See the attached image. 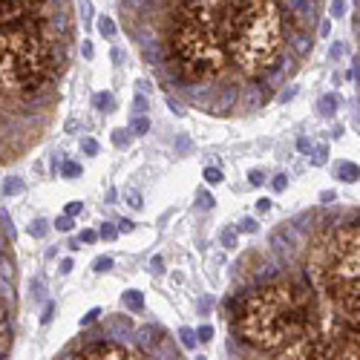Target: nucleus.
<instances>
[{
  "mask_svg": "<svg viewBox=\"0 0 360 360\" xmlns=\"http://www.w3.org/2000/svg\"><path fill=\"white\" fill-rule=\"evenodd\" d=\"M239 260L230 360H360V211H311Z\"/></svg>",
  "mask_w": 360,
  "mask_h": 360,
  "instance_id": "f257e3e1",
  "label": "nucleus"
},
{
  "mask_svg": "<svg viewBox=\"0 0 360 360\" xmlns=\"http://www.w3.org/2000/svg\"><path fill=\"white\" fill-rule=\"evenodd\" d=\"M52 360H187L176 337L162 323H138L130 314H113L95 326L81 328L78 337Z\"/></svg>",
  "mask_w": 360,
  "mask_h": 360,
  "instance_id": "f03ea898",
  "label": "nucleus"
},
{
  "mask_svg": "<svg viewBox=\"0 0 360 360\" xmlns=\"http://www.w3.org/2000/svg\"><path fill=\"white\" fill-rule=\"evenodd\" d=\"M15 314H17L15 268H12L9 257L0 254V360H9V352L15 346Z\"/></svg>",
  "mask_w": 360,
  "mask_h": 360,
  "instance_id": "7ed1b4c3",
  "label": "nucleus"
},
{
  "mask_svg": "<svg viewBox=\"0 0 360 360\" xmlns=\"http://www.w3.org/2000/svg\"><path fill=\"white\" fill-rule=\"evenodd\" d=\"M334 173H337V179L346 181V184H352V181L360 179V164H352V162H337L334 167Z\"/></svg>",
  "mask_w": 360,
  "mask_h": 360,
  "instance_id": "20e7f679",
  "label": "nucleus"
},
{
  "mask_svg": "<svg viewBox=\"0 0 360 360\" xmlns=\"http://www.w3.org/2000/svg\"><path fill=\"white\" fill-rule=\"evenodd\" d=\"M337 107H340V95L337 92H328V95L320 98V115H326V118H331L337 113Z\"/></svg>",
  "mask_w": 360,
  "mask_h": 360,
  "instance_id": "39448f33",
  "label": "nucleus"
},
{
  "mask_svg": "<svg viewBox=\"0 0 360 360\" xmlns=\"http://www.w3.org/2000/svg\"><path fill=\"white\" fill-rule=\"evenodd\" d=\"M124 306L133 311V314H141L144 311V297H141V291H124Z\"/></svg>",
  "mask_w": 360,
  "mask_h": 360,
  "instance_id": "423d86ee",
  "label": "nucleus"
},
{
  "mask_svg": "<svg viewBox=\"0 0 360 360\" xmlns=\"http://www.w3.org/2000/svg\"><path fill=\"white\" fill-rule=\"evenodd\" d=\"M92 107L101 110V113H110V110L115 107V98L110 95V92H95V95H92Z\"/></svg>",
  "mask_w": 360,
  "mask_h": 360,
  "instance_id": "0eeeda50",
  "label": "nucleus"
},
{
  "mask_svg": "<svg viewBox=\"0 0 360 360\" xmlns=\"http://www.w3.org/2000/svg\"><path fill=\"white\" fill-rule=\"evenodd\" d=\"M179 343L184 346V349H193V346H196V331L187 328V326H181L179 328Z\"/></svg>",
  "mask_w": 360,
  "mask_h": 360,
  "instance_id": "6e6552de",
  "label": "nucleus"
},
{
  "mask_svg": "<svg viewBox=\"0 0 360 360\" xmlns=\"http://www.w3.org/2000/svg\"><path fill=\"white\" fill-rule=\"evenodd\" d=\"M20 190H23V181L17 179V176H9V179L3 181V193H6V196H15Z\"/></svg>",
  "mask_w": 360,
  "mask_h": 360,
  "instance_id": "1a4fd4ad",
  "label": "nucleus"
},
{
  "mask_svg": "<svg viewBox=\"0 0 360 360\" xmlns=\"http://www.w3.org/2000/svg\"><path fill=\"white\" fill-rule=\"evenodd\" d=\"M260 225H257V219L254 216H245V219H239V225H236V233H257Z\"/></svg>",
  "mask_w": 360,
  "mask_h": 360,
  "instance_id": "9d476101",
  "label": "nucleus"
},
{
  "mask_svg": "<svg viewBox=\"0 0 360 360\" xmlns=\"http://www.w3.org/2000/svg\"><path fill=\"white\" fill-rule=\"evenodd\" d=\"M98 32L104 35V38H115V23H113V17H98Z\"/></svg>",
  "mask_w": 360,
  "mask_h": 360,
  "instance_id": "9b49d317",
  "label": "nucleus"
},
{
  "mask_svg": "<svg viewBox=\"0 0 360 360\" xmlns=\"http://www.w3.org/2000/svg\"><path fill=\"white\" fill-rule=\"evenodd\" d=\"M326 162H328V147L326 144H320V147L311 153V164H314V167H323Z\"/></svg>",
  "mask_w": 360,
  "mask_h": 360,
  "instance_id": "f8f14e48",
  "label": "nucleus"
},
{
  "mask_svg": "<svg viewBox=\"0 0 360 360\" xmlns=\"http://www.w3.org/2000/svg\"><path fill=\"white\" fill-rule=\"evenodd\" d=\"M101 314H104V311H101V309H90V311H87V314H84V317H81V328H90V326H95V323H98V320H101Z\"/></svg>",
  "mask_w": 360,
  "mask_h": 360,
  "instance_id": "ddd939ff",
  "label": "nucleus"
},
{
  "mask_svg": "<svg viewBox=\"0 0 360 360\" xmlns=\"http://www.w3.org/2000/svg\"><path fill=\"white\" fill-rule=\"evenodd\" d=\"M61 176H66V179L81 176V164H78V162H64V167H61Z\"/></svg>",
  "mask_w": 360,
  "mask_h": 360,
  "instance_id": "4468645a",
  "label": "nucleus"
},
{
  "mask_svg": "<svg viewBox=\"0 0 360 360\" xmlns=\"http://www.w3.org/2000/svg\"><path fill=\"white\" fill-rule=\"evenodd\" d=\"M72 225H75V222H72V216H58V219H55V230H61V233H69V230H72Z\"/></svg>",
  "mask_w": 360,
  "mask_h": 360,
  "instance_id": "2eb2a0df",
  "label": "nucleus"
},
{
  "mask_svg": "<svg viewBox=\"0 0 360 360\" xmlns=\"http://www.w3.org/2000/svg\"><path fill=\"white\" fill-rule=\"evenodd\" d=\"M196 205H199V208H205V211H211L216 202H213V196L208 193V190H199V193H196Z\"/></svg>",
  "mask_w": 360,
  "mask_h": 360,
  "instance_id": "dca6fc26",
  "label": "nucleus"
},
{
  "mask_svg": "<svg viewBox=\"0 0 360 360\" xmlns=\"http://www.w3.org/2000/svg\"><path fill=\"white\" fill-rule=\"evenodd\" d=\"M205 181L208 184H219L222 181V170L219 167H205Z\"/></svg>",
  "mask_w": 360,
  "mask_h": 360,
  "instance_id": "f3484780",
  "label": "nucleus"
},
{
  "mask_svg": "<svg viewBox=\"0 0 360 360\" xmlns=\"http://www.w3.org/2000/svg\"><path fill=\"white\" fill-rule=\"evenodd\" d=\"M81 150L84 153H87V156H98V141H95V138H84L81 141Z\"/></svg>",
  "mask_w": 360,
  "mask_h": 360,
  "instance_id": "a211bd4d",
  "label": "nucleus"
},
{
  "mask_svg": "<svg viewBox=\"0 0 360 360\" xmlns=\"http://www.w3.org/2000/svg\"><path fill=\"white\" fill-rule=\"evenodd\" d=\"M110 268H113V260H110V257H98V260L92 262V271H98V274L110 271Z\"/></svg>",
  "mask_w": 360,
  "mask_h": 360,
  "instance_id": "6ab92c4d",
  "label": "nucleus"
},
{
  "mask_svg": "<svg viewBox=\"0 0 360 360\" xmlns=\"http://www.w3.org/2000/svg\"><path fill=\"white\" fill-rule=\"evenodd\" d=\"M98 236H101V239H115V236H118V228H115V225H110V222H104V225H101V230H98Z\"/></svg>",
  "mask_w": 360,
  "mask_h": 360,
  "instance_id": "aec40b11",
  "label": "nucleus"
},
{
  "mask_svg": "<svg viewBox=\"0 0 360 360\" xmlns=\"http://www.w3.org/2000/svg\"><path fill=\"white\" fill-rule=\"evenodd\" d=\"M29 233H32V236H38V239H41V236H46V222H44V219L32 222V225H29Z\"/></svg>",
  "mask_w": 360,
  "mask_h": 360,
  "instance_id": "412c9836",
  "label": "nucleus"
},
{
  "mask_svg": "<svg viewBox=\"0 0 360 360\" xmlns=\"http://www.w3.org/2000/svg\"><path fill=\"white\" fill-rule=\"evenodd\" d=\"M222 245H225V248H233V245H236V230H233V228H225V230H222Z\"/></svg>",
  "mask_w": 360,
  "mask_h": 360,
  "instance_id": "4be33fe9",
  "label": "nucleus"
},
{
  "mask_svg": "<svg viewBox=\"0 0 360 360\" xmlns=\"http://www.w3.org/2000/svg\"><path fill=\"white\" fill-rule=\"evenodd\" d=\"M147 130H150V121H147V118H135V121H133V133H135V135H144Z\"/></svg>",
  "mask_w": 360,
  "mask_h": 360,
  "instance_id": "5701e85b",
  "label": "nucleus"
},
{
  "mask_svg": "<svg viewBox=\"0 0 360 360\" xmlns=\"http://www.w3.org/2000/svg\"><path fill=\"white\" fill-rule=\"evenodd\" d=\"M196 337H199V343H211V340H213V328L211 326H199Z\"/></svg>",
  "mask_w": 360,
  "mask_h": 360,
  "instance_id": "b1692460",
  "label": "nucleus"
},
{
  "mask_svg": "<svg viewBox=\"0 0 360 360\" xmlns=\"http://www.w3.org/2000/svg\"><path fill=\"white\" fill-rule=\"evenodd\" d=\"M271 184H274V190H277V193H282V190H285V187H288V176H285V173H277V176H274V181H271Z\"/></svg>",
  "mask_w": 360,
  "mask_h": 360,
  "instance_id": "393cba45",
  "label": "nucleus"
},
{
  "mask_svg": "<svg viewBox=\"0 0 360 360\" xmlns=\"http://www.w3.org/2000/svg\"><path fill=\"white\" fill-rule=\"evenodd\" d=\"M78 239H81V245L84 242H87V245H90V242H95V239H98V233H95V230H81V233H78Z\"/></svg>",
  "mask_w": 360,
  "mask_h": 360,
  "instance_id": "a878e982",
  "label": "nucleus"
},
{
  "mask_svg": "<svg viewBox=\"0 0 360 360\" xmlns=\"http://www.w3.org/2000/svg\"><path fill=\"white\" fill-rule=\"evenodd\" d=\"M127 138H130L127 130H115L113 133V144H118V147H124V144H127Z\"/></svg>",
  "mask_w": 360,
  "mask_h": 360,
  "instance_id": "bb28decb",
  "label": "nucleus"
},
{
  "mask_svg": "<svg viewBox=\"0 0 360 360\" xmlns=\"http://www.w3.org/2000/svg\"><path fill=\"white\" fill-rule=\"evenodd\" d=\"M133 110H135V113H147V98H144V95H135V101H133Z\"/></svg>",
  "mask_w": 360,
  "mask_h": 360,
  "instance_id": "cd10ccee",
  "label": "nucleus"
},
{
  "mask_svg": "<svg viewBox=\"0 0 360 360\" xmlns=\"http://www.w3.org/2000/svg\"><path fill=\"white\" fill-rule=\"evenodd\" d=\"M346 12V0H331V15L340 17Z\"/></svg>",
  "mask_w": 360,
  "mask_h": 360,
  "instance_id": "c85d7f7f",
  "label": "nucleus"
},
{
  "mask_svg": "<svg viewBox=\"0 0 360 360\" xmlns=\"http://www.w3.org/2000/svg\"><path fill=\"white\" fill-rule=\"evenodd\" d=\"M150 271H153V274H162V271H164V260H162V257H153V260H150Z\"/></svg>",
  "mask_w": 360,
  "mask_h": 360,
  "instance_id": "c756f323",
  "label": "nucleus"
},
{
  "mask_svg": "<svg viewBox=\"0 0 360 360\" xmlns=\"http://www.w3.org/2000/svg\"><path fill=\"white\" fill-rule=\"evenodd\" d=\"M248 181H251L254 187H260L262 181H265V173H262V170H251V179H248Z\"/></svg>",
  "mask_w": 360,
  "mask_h": 360,
  "instance_id": "7c9ffc66",
  "label": "nucleus"
},
{
  "mask_svg": "<svg viewBox=\"0 0 360 360\" xmlns=\"http://www.w3.org/2000/svg\"><path fill=\"white\" fill-rule=\"evenodd\" d=\"M81 211H84L81 202H69V205H66V216H78Z\"/></svg>",
  "mask_w": 360,
  "mask_h": 360,
  "instance_id": "2f4dec72",
  "label": "nucleus"
},
{
  "mask_svg": "<svg viewBox=\"0 0 360 360\" xmlns=\"http://www.w3.org/2000/svg\"><path fill=\"white\" fill-rule=\"evenodd\" d=\"M127 205H133L135 211L141 208V199H138V193H135V190H127Z\"/></svg>",
  "mask_w": 360,
  "mask_h": 360,
  "instance_id": "473e14b6",
  "label": "nucleus"
},
{
  "mask_svg": "<svg viewBox=\"0 0 360 360\" xmlns=\"http://www.w3.org/2000/svg\"><path fill=\"white\" fill-rule=\"evenodd\" d=\"M297 150H300V153H311V141L306 138V135H303V138H297Z\"/></svg>",
  "mask_w": 360,
  "mask_h": 360,
  "instance_id": "72a5a7b5",
  "label": "nucleus"
},
{
  "mask_svg": "<svg viewBox=\"0 0 360 360\" xmlns=\"http://www.w3.org/2000/svg\"><path fill=\"white\" fill-rule=\"evenodd\" d=\"M133 228H135V225H133L130 219H121V222H118V233H130Z\"/></svg>",
  "mask_w": 360,
  "mask_h": 360,
  "instance_id": "f704fd0d",
  "label": "nucleus"
},
{
  "mask_svg": "<svg viewBox=\"0 0 360 360\" xmlns=\"http://www.w3.org/2000/svg\"><path fill=\"white\" fill-rule=\"evenodd\" d=\"M257 211L268 213V211H271V199H260V202H257Z\"/></svg>",
  "mask_w": 360,
  "mask_h": 360,
  "instance_id": "c9c22d12",
  "label": "nucleus"
},
{
  "mask_svg": "<svg viewBox=\"0 0 360 360\" xmlns=\"http://www.w3.org/2000/svg\"><path fill=\"white\" fill-rule=\"evenodd\" d=\"M72 271V257H64L61 260V274H69Z\"/></svg>",
  "mask_w": 360,
  "mask_h": 360,
  "instance_id": "e433bc0d",
  "label": "nucleus"
},
{
  "mask_svg": "<svg viewBox=\"0 0 360 360\" xmlns=\"http://www.w3.org/2000/svg\"><path fill=\"white\" fill-rule=\"evenodd\" d=\"M320 199H323L326 205H331V202L337 199V193H334V190H323V193H320Z\"/></svg>",
  "mask_w": 360,
  "mask_h": 360,
  "instance_id": "4c0bfd02",
  "label": "nucleus"
},
{
  "mask_svg": "<svg viewBox=\"0 0 360 360\" xmlns=\"http://www.w3.org/2000/svg\"><path fill=\"white\" fill-rule=\"evenodd\" d=\"M340 55H343V44H334L331 46V58H340Z\"/></svg>",
  "mask_w": 360,
  "mask_h": 360,
  "instance_id": "58836bf2",
  "label": "nucleus"
},
{
  "mask_svg": "<svg viewBox=\"0 0 360 360\" xmlns=\"http://www.w3.org/2000/svg\"><path fill=\"white\" fill-rule=\"evenodd\" d=\"M75 127H78V121H75V118H69V121H66V133H75Z\"/></svg>",
  "mask_w": 360,
  "mask_h": 360,
  "instance_id": "ea45409f",
  "label": "nucleus"
},
{
  "mask_svg": "<svg viewBox=\"0 0 360 360\" xmlns=\"http://www.w3.org/2000/svg\"><path fill=\"white\" fill-rule=\"evenodd\" d=\"M92 52H95L92 49V44H84V58H92Z\"/></svg>",
  "mask_w": 360,
  "mask_h": 360,
  "instance_id": "a19ab883",
  "label": "nucleus"
},
{
  "mask_svg": "<svg viewBox=\"0 0 360 360\" xmlns=\"http://www.w3.org/2000/svg\"><path fill=\"white\" fill-rule=\"evenodd\" d=\"M41 320H44V323H49V320H52V306H46V311H44V317H41Z\"/></svg>",
  "mask_w": 360,
  "mask_h": 360,
  "instance_id": "79ce46f5",
  "label": "nucleus"
}]
</instances>
